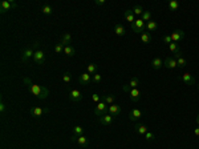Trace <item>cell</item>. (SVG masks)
<instances>
[{
    "label": "cell",
    "mask_w": 199,
    "mask_h": 149,
    "mask_svg": "<svg viewBox=\"0 0 199 149\" xmlns=\"http://www.w3.org/2000/svg\"><path fill=\"white\" fill-rule=\"evenodd\" d=\"M39 46V43H33L32 46H29L27 48H24L23 51H21V55H20V57H21V61L23 63H28L31 59H33L35 56V52L36 51H33V48L35 47H37Z\"/></svg>",
    "instance_id": "obj_2"
},
{
    "label": "cell",
    "mask_w": 199,
    "mask_h": 149,
    "mask_svg": "<svg viewBox=\"0 0 199 149\" xmlns=\"http://www.w3.org/2000/svg\"><path fill=\"white\" fill-rule=\"evenodd\" d=\"M197 124H198V125H199V115L197 116Z\"/></svg>",
    "instance_id": "obj_46"
},
{
    "label": "cell",
    "mask_w": 199,
    "mask_h": 149,
    "mask_svg": "<svg viewBox=\"0 0 199 149\" xmlns=\"http://www.w3.org/2000/svg\"><path fill=\"white\" fill-rule=\"evenodd\" d=\"M146 28H147V31H150V32H153V31H155V29L158 28V24H157V22H154V20H150L147 24H146Z\"/></svg>",
    "instance_id": "obj_31"
},
{
    "label": "cell",
    "mask_w": 199,
    "mask_h": 149,
    "mask_svg": "<svg viewBox=\"0 0 199 149\" xmlns=\"http://www.w3.org/2000/svg\"><path fill=\"white\" fill-rule=\"evenodd\" d=\"M102 101H105L108 105H112V104H114V96H113V95H105V96H102Z\"/></svg>",
    "instance_id": "obj_32"
},
{
    "label": "cell",
    "mask_w": 199,
    "mask_h": 149,
    "mask_svg": "<svg viewBox=\"0 0 199 149\" xmlns=\"http://www.w3.org/2000/svg\"><path fill=\"white\" fill-rule=\"evenodd\" d=\"M123 17H125V22H129L130 24H133L136 22V15L133 13L132 9H126L125 13H123Z\"/></svg>",
    "instance_id": "obj_20"
},
{
    "label": "cell",
    "mask_w": 199,
    "mask_h": 149,
    "mask_svg": "<svg viewBox=\"0 0 199 149\" xmlns=\"http://www.w3.org/2000/svg\"><path fill=\"white\" fill-rule=\"evenodd\" d=\"M141 41L143 44H150L153 41V37H151V35L149 33V32H143L141 33Z\"/></svg>",
    "instance_id": "obj_23"
},
{
    "label": "cell",
    "mask_w": 199,
    "mask_h": 149,
    "mask_svg": "<svg viewBox=\"0 0 199 149\" xmlns=\"http://www.w3.org/2000/svg\"><path fill=\"white\" fill-rule=\"evenodd\" d=\"M121 111H122L121 105H118V104H112V105H109V111H108V113H110V115H112L114 118H116L117 116H119Z\"/></svg>",
    "instance_id": "obj_14"
},
{
    "label": "cell",
    "mask_w": 199,
    "mask_h": 149,
    "mask_svg": "<svg viewBox=\"0 0 199 149\" xmlns=\"http://www.w3.org/2000/svg\"><path fill=\"white\" fill-rule=\"evenodd\" d=\"M132 26V29L134 32H137V33H143L145 32V22L142 20V19H136V22H134L133 24H130Z\"/></svg>",
    "instance_id": "obj_6"
},
{
    "label": "cell",
    "mask_w": 199,
    "mask_h": 149,
    "mask_svg": "<svg viewBox=\"0 0 199 149\" xmlns=\"http://www.w3.org/2000/svg\"><path fill=\"white\" fill-rule=\"evenodd\" d=\"M51 109L49 108H41V107H35L31 109V115L33 117H40V116H43V115H45V113H48Z\"/></svg>",
    "instance_id": "obj_10"
},
{
    "label": "cell",
    "mask_w": 199,
    "mask_h": 149,
    "mask_svg": "<svg viewBox=\"0 0 199 149\" xmlns=\"http://www.w3.org/2000/svg\"><path fill=\"white\" fill-rule=\"evenodd\" d=\"M182 81L186 84V85H194L195 84V79L191 73H183L182 74Z\"/></svg>",
    "instance_id": "obj_18"
},
{
    "label": "cell",
    "mask_w": 199,
    "mask_h": 149,
    "mask_svg": "<svg viewBox=\"0 0 199 149\" xmlns=\"http://www.w3.org/2000/svg\"><path fill=\"white\" fill-rule=\"evenodd\" d=\"M170 36H171L173 43H179L186 37V33H185V31H182V29H175V31H173L170 33Z\"/></svg>",
    "instance_id": "obj_8"
},
{
    "label": "cell",
    "mask_w": 199,
    "mask_h": 149,
    "mask_svg": "<svg viewBox=\"0 0 199 149\" xmlns=\"http://www.w3.org/2000/svg\"><path fill=\"white\" fill-rule=\"evenodd\" d=\"M145 137H146V140H147V141H153L154 138H155V136H154L151 132H147L146 135H145Z\"/></svg>",
    "instance_id": "obj_41"
},
{
    "label": "cell",
    "mask_w": 199,
    "mask_h": 149,
    "mask_svg": "<svg viewBox=\"0 0 199 149\" xmlns=\"http://www.w3.org/2000/svg\"><path fill=\"white\" fill-rule=\"evenodd\" d=\"M198 88H199V85H198Z\"/></svg>",
    "instance_id": "obj_47"
},
{
    "label": "cell",
    "mask_w": 199,
    "mask_h": 149,
    "mask_svg": "<svg viewBox=\"0 0 199 149\" xmlns=\"http://www.w3.org/2000/svg\"><path fill=\"white\" fill-rule=\"evenodd\" d=\"M129 96H130V100L133 103H138L139 100H141V92H139L138 88L132 89V91L129 92Z\"/></svg>",
    "instance_id": "obj_17"
},
{
    "label": "cell",
    "mask_w": 199,
    "mask_h": 149,
    "mask_svg": "<svg viewBox=\"0 0 199 149\" xmlns=\"http://www.w3.org/2000/svg\"><path fill=\"white\" fill-rule=\"evenodd\" d=\"M17 7V4L12 2V0H4V2L0 4V13H6L8 11H11V9L13 8H16Z\"/></svg>",
    "instance_id": "obj_4"
},
{
    "label": "cell",
    "mask_w": 199,
    "mask_h": 149,
    "mask_svg": "<svg viewBox=\"0 0 199 149\" xmlns=\"http://www.w3.org/2000/svg\"><path fill=\"white\" fill-rule=\"evenodd\" d=\"M64 47L62 44H56V46H54V53H57V55H60V53H64Z\"/></svg>",
    "instance_id": "obj_38"
},
{
    "label": "cell",
    "mask_w": 199,
    "mask_h": 149,
    "mask_svg": "<svg viewBox=\"0 0 199 149\" xmlns=\"http://www.w3.org/2000/svg\"><path fill=\"white\" fill-rule=\"evenodd\" d=\"M151 67H153V69L158 71V69H161L163 67V60L161 57H154L151 60Z\"/></svg>",
    "instance_id": "obj_21"
},
{
    "label": "cell",
    "mask_w": 199,
    "mask_h": 149,
    "mask_svg": "<svg viewBox=\"0 0 199 149\" xmlns=\"http://www.w3.org/2000/svg\"><path fill=\"white\" fill-rule=\"evenodd\" d=\"M174 59L177 60V64H178V68H185L186 65H187V60L185 57L182 56V53H175L173 56Z\"/></svg>",
    "instance_id": "obj_16"
},
{
    "label": "cell",
    "mask_w": 199,
    "mask_h": 149,
    "mask_svg": "<svg viewBox=\"0 0 199 149\" xmlns=\"http://www.w3.org/2000/svg\"><path fill=\"white\" fill-rule=\"evenodd\" d=\"M122 91H123V92H126V93H129V92L132 91V88L129 87V84H125V85L122 87Z\"/></svg>",
    "instance_id": "obj_42"
},
{
    "label": "cell",
    "mask_w": 199,
    "mask_h": 149,
    "mask_svg": "<svg viewBox=\"0 0 199 149\" xmlns=\"http://www.w3.org/2000/svg\"><path fill=\"white\" fill-rule=\"evenodd\" d=\"M141 19H142L143 22H147V23H149V22L151 20V12H150V11H143Z\"/></svg>",
    "instance_id": "obj_34"
},
{
    "label": "cell",
    "mask_w": 199,
    "mask_h": 149,
    "mask_svg": "<svg viewBox=\"0 0 199 149\" xmlns=\"http://www.w3.org/2000/svg\"><path fill=\"white\" fill-rule=\"evenodd\" d=\"M84 135V128L81 125H76L73 128V137H78Z\"/></svg>",
    "instance_id": "obj_26"
},
{
    "label": "cell",
    "mask_w": 199,
    "mask_h": 149,
    "mask_svg": "<svg viewBox=\"0 0 199 149\" xmlns=\"http://www.w3.org/2000/svg\"><path fill=\"white\" fill-rule=\"evenodd\" d=\"M142 116H143V113H142L141 109H138V108H134V109H132V111L129 112V120L134 121V123L141 120Z\"/></svg>",
    "instance_id": "obj_7"
},
{
    "label": "cell",
    "mask_w": 199,
    "mask_h": 149,
    "mask_svg": "<svg viewBox=\"0 0 199 149\" xmlns=\"http://www.w3.org/2000/svg\"><path fill=\"white\" fill-rule=\"evenodd\" d=\"M92 81L94 83V84H100L102 81V76L100 73H94L93 74V77H92Z\"/></svg>",
    "instance_id": "obj_37"
},
{
    "label": "cell",
    "mask_w": 199,
    "mask_h": 149,
    "mask_svg": "<svg viewBox=\"0 0 199 149\" xmlns=\"http://www.w3.org/2000/svg\"><path fill=\"white\" fill-rule=\"evenodd\" d=\"M108 111H109V105H108V104L105 101H100L98 104H96V107H94L93 113L96 116L101 117V116L105 115V113H108Z\"/></svg>",
    "instance_id": "obj_3"
},
{
    "label": "cell",
    "mask_w": 199,
    "mask_h": 149,
    "mask_svg": "<svg viewBox=\"0 0 199 149\" xmlns=\"http://www.w3.org/2000/svg\"><path fill=\"white\" fill-rule=\"evenodd\" d=\"M33 63L36 64V65H43L44 63H45V52L41 51V49H36V52H35V56H33Z\"/></svg>",
    "instance_id": "obj_5"
},
{
    "label": "cell",
    "mask_w": 199,
    "mask_h": 149,
    "mask_svg": "<svg viewBox=\"0 0 199 149\" xmlns=\"http://www.w3.org/2000/svg\"><path fill=\"white\" fill-rule=\"evenodd\" d=\"M162 40H163V43H165V44H167V46H169V44H171V43H173L170 35H165V36L162 37Z\"/></svg>",
    "instance_id": "obj_39"
},
{
    "label": "cell",
    "mask_w": 199,
    "mask_h": 149,
    "mask_svg": "<svg viewBox=\"0 0 199 149\" xmlns=\"http://www.w3.org/2000/svg\"><path fill=\"white\" fill-rule=\"evenodd\" d=\"M6 109H7V108H6V104L2 101V103H0V112L4 113V112H6Z\"/></svg>",
    "instance_id": "obj_43"
},
{
    "label": "cell",
    "mask_w": 199,
    "mask_h": 149,
    "mask_svg": "<svg viewBox=\"0 0 199 149\" xmlns=\"http://www.w3.org/2000/svg\"><path fill=\"white\" fill-rule=\"evenodd\" d=\"M73 140L76 141V142H77L81 148H86V147H88V144H89L88 138H86L85 136H84V135H82V136H78V137H73Z\"/></svg>",
    "instance_id": "obj_19"
},
{
    "label": "cell",
    "mask_w": 199,
    "mask_h": 149,
    "mask_svg": "<svg viewBox=\"0 0 199 149\" xmlns=\"http://www.w3.org/2000/svg\"><path fill=\"white\" fill-rule=\"evenodd\" d=\"M114 33H116L117 36H125L126 29H125V27H123L122 24H116V26H114Z\"/></svg>",
    "instance_id": "obj_22"
},
{
    "label": "cell",
    "mask_w": 199,
    "mask_h": 149,
    "mask_svg": "<svg viewBox=\"0 0 199 149\" xmlns=\"http://www.w3.org/2000/svg\"><path fill=\"white\" fill-rule=\"evenodd\" d=\"M129 87H130L132 89H134V88H138V84H139V79L138 77H132L130 80H129Z\"/></svg>",
    "instance_id": "obj_30"
},
{
    "label": "cell",
    "mask_w": 199,
    "mask_h": 149,
    "mask_svg": "<svg viewBox=\"0 0 199 149\" xmlns=\"http://www.w3.org/2000/svg\"><path fill=\"white\" fill-rule=\"evenodd\" d=\"M132 11H133V13L136 15V16H142V13H143V8H142V6H139V4H137V6H134V7L132 8Z\"/></svg>",
    "instance_id": "obj_28"
},
{
    "label": "cell",
    "mask_w": 199,
    "mask_h": 149,
    "mask_svg": "<svg viewBox=\"0 0 199 149\" xmlns=\"http://www.w3.org/2000/svg\"><path fill=\"white\" fill-rule=\"evenodd\" d=\"M24 84L28 87L29 92L32 93L33 96H36L37 99H40V100H45V99L49 96V91L48 88L43 87V85H37V84L32 83V80H29L28 77H24Z\"/></svg>",
    "instance_id": "obj_1"
},
{
    "label": "cell",
    "mask_w": 199,
    "mask_h": 149,
    "mask_svg": "<svg viewBox=\"0 0 199 149\" xmlns=\"http://www.w3.org/2000/svg\"><path fill=\"white\" fill-rule=\"evenodd\" d=\"M101 99L102 97L100 96V95H97V93H93V95H92V100H93V103H96V104H98Z\"/></svg>",
    "instance_id": "obj_40"
},
{
    "label": "cell",
    "mask_w": 199,
    "mask_h": 149,
    "mask_svg": "<svg viewBox=\"0 0 199 149\" xmlns=\"http://www.w3.org/2000/svg\"><path fill=\"white\" fill-rule=\"evenodd\" d=\"M72 35L69 32H62L61 33V41H60V44H62L64 47L67 46H72Z\"/></svg>",
    "instance_id": "obj_15"
},
{
    "label": "cell",
    "mask_w": 199,
    "mask_h": 149,
    "mask_svg": "<svg viewBox=\"0 0 199 149\" xmlns=\"http://www.w3.org/2000/svg\"><path fill=\"white\" fill-rule=\"evenodd\" d=\"M106 0H96V4L97 6H102V4H105Z\"/></svg>",
    "instance_id": "obj_44"
},
{
    "label": "cell",
    "mask_w": 199,
    "mask_h": 149,
    "mask_svg": "<svg viewBox=\"0 0 199 149\" xmlns=\"http://www.w3.org/2000/svg\"><path fill=\"white\" fill-rule=\"evenodd\" d=\"M113 120H114V117L110 115V113H105L104 116L101 117H98V123L100 124H102V125H112L113 124Z\"/></svg>",
    "instance_id": "obj_11"
},
{
    "label": "cell",
    "mask_w": 199,
    "mask_h": 149,
    "mask_svg": "<svg viewBox=\"0 0 199 149\" xmlns=\"http://www.w3.org/2000/svg\"><path fill=\"white\" fill-rule=\"evenodd\" d=\"M41 12L45 15V16H51V15L53 13V8L49 6V4H45V6H43L41 8Z\"/></svg>",
    "instance_id": "obj_27"
},
{
    "label": "cell",
    "mask_w": 199,
    "mask_h": 149,
    "mask_svg": "<svg viewBox=\"0 0 199 149\" xmlns=\"http://www.w3.org/2000/svg\"><path fill=\"white\" fill-rule=\"evenodd\" d=\"M62 81L65 83V84H69L72 81V74H71V72H65L62 74Z\"/></svg>",
    "instance_id": "obj_35"
},
{
    "label": "cell",
    "mask_w": 199,
    "mask_h": 149,
    "mask_svg": "<svg viewBox=\"0 0 199 149\" xmlns=\"http://www.w3.org/2000/svg\"><path fill=\"white\" fill-rule=\"evenodd\" d=\"M136 129H137L138 135H142V136H145L146 133L149 132V131H147V128H146V125H137V127H136Z\"/></svg>",
    "instance_id": "obj_33"
},
{
    "label": "cell",
    "mask_w": 199,
    "mask_h": 149,
    "mask_svg": "<svg viewBox=\"0 0 199 149\" xmlns=\"http://www.w3.org/2000/svg\"><path fill=\"white\" fill-rule=\"evenodd\" d=\"M64 53H65V56H68V57H73L74 55H76V49H74L73 46H67L64 48Z\"/></svg>",
    "instance_id": "obj_24"
},
{
    "label": "cell",
    "mask_w": 199,
    "mask_h": 149,
    "mask_svg": "<svg viewBox=\"0 0 199 149\" xmlns=\"http://www.w3.org/2000/svg\"><path fill=\"white\" fill-rule=\"evenodd\" d=\"M169 8H170L171 11H177V9L179 8V3L177 2V0H171V2L169 3Z\"/></svg>",
    "instance_id": "obj_36"
},
{
    "label": "cell",
    "mask_w": 199,
    "mask_h": 149,
    "mask_svg": "<svg viewBox=\"0 0 199 149\" xmlns=\"http://www.w3.org/2000/svg\"><path fill=\"white\" fill-rule=\"evenodd\" d=\"M69 100L73 103H78L82 100V92L80 89H71L69 91Z\"/></svg>",
    "instance_id": "obj_9"
},
{
    "label": "cell",
    "mask_w": 199,
    "mask_h": 149,
    "mask_svg": "<svg viewBox=\"0 0 199 149\" xmlns=\"http://www.w3.org/2000/svg\"><path fill=\"white\" fill-rule=\"evenodd\" d=\"M97 71H98V65H97L96 63L88 64V67H86V72H88V73L94 74V73H97Z\"/></svg>",
    "instance_id": "obj_25"
},
{
    "label": "cell",
    "mask_w": 199,
    "mask_h": 149,
    "mask_svg": "<svg viewBox=\"0 0 199 149\" xmlns=\"http://www.w3.org/2000/svg\"><path fill=\"white\" fill-rule=\"evenodd\" d=\"M169 49L175 55V53H181V48H179L178 46V43H171V44H169Z\"/></svg>",
    "instance_id": "obj_29"
},
{
    "label": "cell",
    "mask_w": 199,
    "mask_h": 149,
    "mask_svg": "<svg viewBox=\"0 0 199 149\" xmlns=\"http://www.w3.org/2000/svg\"><path fill=\"white\" fill-rule=\"evenodd\" d=\"M163 67L166 69H175V68H178V64L174 57H166L165 60H163Z\"/></svg>",
    "instance_id": "obj_12"
},
{
    "label": "cell",
    "mask_w": 199,
    "mask_h": 149,
    "mask_svg": "<svg viewBox=\"0 0 199 149\" xmlns=\"http://www.w3.org/2000/svg\"><path fill=\"white\" fill-rule=\"evenodd\" d=\"M194 135H195V136H199V127L194 129Z\"/></svg>",
    "instance_id": "obj_45"
},
{
    "label": "cell",
    "mask_w": 199,
    "mask_h": 149,
    "mask_svg": "<svg viewBox=\"0 0 199 149\" xmlns=\"http://www.w3.org/2000/svg\"><path fill=\"white\" fill-rule=\"evenodd\" d=\"M78 83L82 84V85H88V84H90V83H92V76H90V73H88V72L81 73V74L78 76Z\"/></svg>",
    "instance_id": "obj_13"
}]
</instances>
